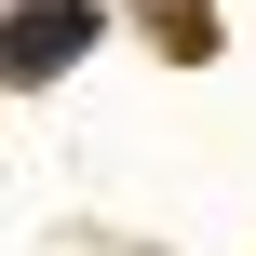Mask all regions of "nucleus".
Instances as JSON below:
<instances>
[{"label":"nucleus","mask_w":256,"mask_h":256,"mask_svg":"<svg viewBox=\"0 0 256 256\" xmlns=\"http://www.w3.org/2000/svg\"><path fill=\"white\" fill-rule=\"evenodd\" d=\"M81 40H94V0H14L0 14V81H54Z\"/></svg>","instance_id":"f257e3e1"}]
</instances>
